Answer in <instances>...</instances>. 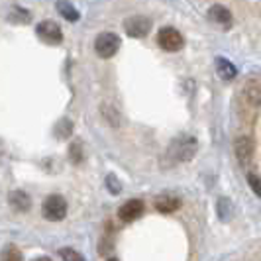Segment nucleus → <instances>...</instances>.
Here are the masks:
<instances>
[{"label":"nucleus","mask_w":261,"mask_h":261,"mask_svg":"<svg viewBox=\"0 0 261 261\" xmlns=\"http://www.w3.org/2000/svg\"><path fill=\"white\" fill-rule=\"evenodd\" d=\"M196 151V140L191 136H183L179 140H175L169 147V157L177 163V161H189L195 155Z\"/></svg>","instance_id":"nucleus-1"},{"label":"nucleus","mask_w":261,"mask_h":261,"mask_svg":"<svg viewBox=\"0 0 261 261\" xmlns=\"http://www.w3.org/2000/svg\"><path fill=\"white\" fill-rule=\"evenodd\" d=\"M65 214H67V202L63 196L51 195L45 198V202H43V216L47 220H53V222L63 220Z\"/></svg>","instance_id":"nucleus-2"},{"label":"nucleus","mask_w":261,"mask_h":261,"mask_svg":"<svg viewBox=\"0 0 261 261\" xmlns=\"http://www.w3.org/2000/svg\"><path fill=\"white\" fill-rule=\"evenodd\" d=\"M94 49L96 53L100 55V57H112V55H116V51L120 49V38H118L116 34H110V32H106V34H100L96 41H94Z\"/></svg>","instance_id":"nucleus-3"},{"label":"nucleus","mask_w":261,"mask_h":261,"mask_svg":"<svg viewBox=\"0 0 261 261\" xmlns=\"http://www.w3.org/2000/svg\"><path fill=\"white\" fill-rule=\"evenodd\" d=\"M157 41L165 51H179V49H183L185 45L181 32H177L175 28H163L159 32V36H157Z\"/></svg>","instance_id":"nucleus-4"},{"label":"nucleus","mask_w":261,"mask_h":261,"mask_svg":"<svg viewBox=\"0 0 261 261\" xmlns=\"http://www.w3.org/2000/svg\"><path fill=\"white\" fill-rule=\"evenodd\" d=\"M124 30L130 38H145L151 30V22L145 16H132L124 22Z\"/></svg>","instance_id":"nucleus-5"},{"label":"nucleus","mask_w":261,"mask_h":261,"mask_svg":"<svg viewBox=\"0 0 261 261\" xmlns=\"http://www.w3.org/2000/svg\"><path fill=\"white\" fill-rule=\"evenodd\" d=\"M253 153H255V144H253V140H251L249 136H244V138H240V140L236 142V157H238V161H240L244 167L251 163Z\"/></svg>","instance_id":"nucleus-6"},{"label":"nucleus","mask_w":261,"mask_h":261,"mask_svg":"<svg viewBox=\"0 0 261 261\" xmlns=\"http://www.w3.org/2000/svg\"><path fill=\"white\" fill-rule=\"evenodd\" d=\"M38 36L45 43H59L61 39H63V34H61V28L57 26L55 22H51V20H45V22H41V24H38Z\"/></svg>","instance_id":"nucleus-7"},{"label":"nucleus","mask_w":261,"mask_h":261,"mask_svg":"<svg viewBox=\"0 0 261 261\" xmlns=\"http://www.w3.org/2000/svg\"><path fill=\"white\" fill-rule=\"evenodd\" d=\"M142 214H144V202L138 200V198L124 202V204L120 206V210H118V216H120V220H124V222L138 220Z\"/></svg>","instance_id":"nucleus-8"},{"label":"nucleus","mask_w":261,"mask_h":261,"mask_svg":"<svg viewBox=\"0 0 261 261\" xmlns=\"http://www.w3.org/2000/svg\"><path fill=\"white\" fill-rule=\"evenodd\" d=\"M179 206H181V200L173 195H161L155 198V208L163 214H171V212L179 210Z\"/></svg>","instance_id":"nucleus-9"},{"label":"nucleus","mask_w":261,"mask_h":261,"mask_svg":"<svg viewBox=\"0 0 261 261\" xmlns=\"http://www.w3.org/2000/svg\"><path fill=\"white\" fill-rule=\"evenodd\" d=\"M208 18L212 22H216V24H220V26H224V28H228L232 24V14H230V10H228L226 6H220V4H216V6L210 8Z\"/></svg>","instance_id":"nucleus-10"},{"label":"nucleus","mask_w":261,"mask_h":261,"mask_svg":"<svg viewBox=\"0 0 261 261\" xmlns=\"http://www.w3.org/2000/svg\"><path fill=\"white\" fill-rule=\"evenodd\" d=\"M216 71H218V77L224 79V81H232V79L238 75V69H236L234 63H230V61L224 59V57H220V59L216 61Z\"/></svg>","instance_id":"nucleus-11"},{"label":"nucleus","mask_w":261,"mask_h":261,"mask_svg":"<svg viewBox=\"0 0 261 261\" xmlns=\"http://www.w3.org/2000/svg\"><path fill=\"white\" fill-rule=\"evenodd\" d=\"M244 98H246L251 106L261 105V81H253L251 85H248V87L244 89Z\"/></svg>","instance_id":"nucleus-12"},{"label":"nucleus","mask_w":261,"mask_h":261,"mask_svg":"<svg viewBox=\"0 0 261 261\" xmlns=\"http://www.w3.org/2000/svg\"><path fill=\"white\" fill-rule=\"evenodd\" d=\"M10 204L18 212H26V210H30V198L22 191H14L12 195H10Z\"/></svg>","instance_id":"nucleus-13"},{"label":"nucleus","mask_w":261,"mask_h":261,"mask_svg":"<svg viewBox=\"0 0 261 261\" xmlns=\"http://www.w3.org/2000/svg\"><path fill=\"white\" fill-rule=\"evenodd\" d=\"M57 10H59V14H61L65 20H69V22H77L79 20V12L75 10V6L65 2V0H59V2H57Z\"/></svg>","instance_id":"nucleus-14"},{"label":"nucleus","mask_w":261,"mask_h":261,"mask_svg":"<svg viewBox=\"0 0 261 261\" xmlns=\"http://www.w3.org/2000/svg\"><path fill=\"white\" fill-rule=\"evenodd\" d=\"M2 261H22V253L16 246H6L2 251Z\"/></svg>","instance_id":"nucleus-15"},{"label":"nucleus","mask_w":261,"mask_h":261,"mask_svg":"<svg viewBox=\"0 0 261 261\" xmlns=\"http://www.w3.org/2000/svg\"><path fill=\"white\" fill-rule=\"evenodd\" d=\"M59 255L63 257V261H85V257H83L79 251H75V249H71V248L61 249Z\"/></svg>","instance_id":"nucleus-16"},{"label":"nucleus","mask_w":261,"mask_h":261,"mask_svg":"<svg viewBox=\"0 0 261 261\" xmlns=\"http://www.w3.org/2000/svg\"><path fill=\"white\" fill-rule=\"evenodd\" d=\"M248 181H249V187L253 189V193L261 198V179H259V177H257V175H253V173H249Z\"/></svg>","instance_id":"nucleus-17"},{"label":"nucleus","mask_w":261,"mask_h":261,"mask_svg":"<svg viewBox=\"0 0 261 261\" xmlns=\"http://www.w3.org/2000/svg\"><path fill=\"white\" fill-rule=\"evenodd\" d=\"M10 20H12V22H28V20H30V14H28L26 10H22V8H14Z\"/></svg>","instance_id":"nucleus-18"},{"label":"nucleus","mask_w":261,"mask_h":261,"mask_svg":"<svg viewBox=\"0 0 261 261\" xmlns=\"http://www.w3.org/2000/svg\"><path fill=\"white\" fill-rule=\"evenodd\" d=\"M106 187H108V191H110L112 195H118V193H120V189H122L114 175H108V177H106Z\"/></svg>","instance_id":"nucleus-19"},{"label":"nucleus","mask_w":261,"mask_h":261,"mask_svg":"<svg viewBox=\"0 0 261 261\" xmlns=\"http://www.w3.org/2000/svg\"><path fill=\"white\" fill-rule=\"evenodd\" d=\"M71 122L69 120H61V124L57 126V134H59V138H67L69 134H71Z\"/></svg>","instance_id":"nucleus-20"},{"label":"nucleus","mask_w":261,"mask_h":261,"mask_svg":"<svg viewBox=\"0 0 261 261\" xmlns=\"http://www.w3.org/2000/svg\"><path fill=\"white\" fill-rule=\"evenodd\" d=\"M71 161H73V163H79V161H81V145L79 144L71 145Z\"/></svg>","instance_id":"nucleus-21"},{"label":"nucleus","mask_w":261,"mask_h":261,"mask_svg":"<svg viewBox=\"0 0 261 261\" xmlns=\"http://www.w3.org/2000/svg\"><path fill=\"white\" fill-rule=\"evenodd\" d=\"M34 261H51L49 257H38V259H34Z\"/></svg>","instance_id":"nucleus-22"},{"label":"nucleus","mask_w":261,"mask_h":261,"mask_svg":"<svg viewBox=\"0 0 261 261\" xmlns=\"http://www.w3.org/2000/svg\"><path fill=\"white\" fill-rule=\"evenodd\" d=\"M108 261H118V259H108Z\"/></svg>","instance_id":"nucleus-23"}]
</instances>
